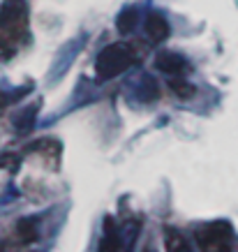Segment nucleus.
<instances>
[{
  "label": "nucleus",
  "instance_id": "1",
  "mask_svg": "<svg viewBox=\"0 0 238 252\" xmlns=\"http://www.w3.org/2000/svg\"><path fill=\"white\" fill-rule=\"evenodd\" d=\"M137 61L139 56L132 44H109L97 54L95 69H97L100 79H114L118 74H123L125 69L134 65Z\"/></svg>",
  "mask_w": 238,
  "mask_h": 252
},
{
  "label": "nucleus",
  "instance_id": "2",
  "mask_svg": "<svg viewBox=\"0 0 238 252\" xmlns=\"http://www.w3.org/2000/svg\"><path fill=\"white\" fill-rule=\"evenodd\" d=\"M194 238L204 252H229L231 227L227 222H210V224L197 227Z\"/></svg>",
  "mask_w": 238,
  "mask_h": 252
},
{
  "label": "nucleus",
  "instance_id": "3",
  "mask_svg": "<svg viewBox=\"0 0 238 252\" xmlns=\"http://www.w3.org/2000/svg\"><path fill=\"white\" fill-rule=\"evenodd\" d=\"M26 23H28V16H26V2L23 0H7L2 5V12H0V26L7 37H21L23 31H26Z\"/></svg>",
  "mask_w": 238,
  "mask_h": 252
},
{
  "label": "nucleus",
  "instance_id": "4",
  "mask_svg": "<svg viewBox=\"0 0 238 252\" xmlns=\"http://www.w3.org/2000/svg\"><path fill=\"white\" fill-rule=\"evenodd\" d=\"M146 35L153 44H160V42L169 37V23L160 12H150L146 16Z\"/></svg>",
  "mask_w": 238,
  "mask_h": 252
},
{
  "label": "nucleus",
  "instance_id": "5",
  "mask_svg": "<svg viewBox=\"0 0 238 252\" xmlns=\"http://www.w3.org/2000/svg\"><path fill=\"white\" fill-rule=\"evenodd\" d=\"M155 65L157 69H162L164 74H169V77H178V74H183L185 69H187V61H185L183 56L178 54H171V51H164L155 58Z\"/></svg>",
  "mask_w": 238,
  "mask_h": 252
},
{
  "label": "nucleus",
  "instance_id": "6",
  "mask_svg": "<svg viewBox=\"0 0 238 252\" xmlns=\"http://www.w3.org/2000/svg\"><path fill=\"white\" fill-rule=\"evenodd\" d=\"M164 243H167V252H192L190 245L185 241V236L174 227L164 229Z\"/></svg>",
  "mask_w": 238,
  "mask_h": 252
},
{
  "label": "nucleus",
  "instance_id": "7",
  "mask_svg": "<svg viewBox=\"0 0 238 252\" xmlns=\"http://www.w3.org/2000/svg\"><path fill=\"white\" fill-rule=\"evenodd\" d=\"M137 23H139V12L134 7H127L118 14V19H116V28L123 32V35H130V32L137 28Z\"/></svg>",
  "mask_w": 238,
  "mask_h": 252
},
{
  "label": "nucleus",
  "instance_id": "8",
  "mask_svg": "<svg viewBox=\"0 0 238 252\" xmlns=\"http://www.w3.org/2000/svg\"><path fill=\"white\" fill-rule=\"evenodd\" d=\"M100 252H127V248L123 245L120 238L116 236V231H111V234H107V236L102 238Z\"/></svg>",
  "mask_w": 238,
  "mask_h": 252
},
{
  "label": "nucleus",
  "instance_id": "9",
  "mask_svg": "<svg viewBox=\"0 0 238 252\" xmlns=\"http://www.w3.org/2000/svg\"><path fill=\"white\" fill-rule=\"evenodd\" d=\"M19 236H21L23 243L37 241V224H35V220H21L19 222Z\"/></svg>",
  "mask_w": 238,
  "mask_h": 252
},
{
  "label": "nucleus",
  "instance_id": "10",
  "mask_svg": "<svg viewBox=\"0 0 238 252\" xmlns=\"http://www.w3.org/2000/svg\"><path fill=\"white\" fill-rule=\"evenodd\" d=\"M169 88L176 93L178 97H190V95H194V86H190L187 81H185V79L171 77L169 79Z\"/></svg>",
  "mask_w": 238,
  "mask_h": 252
},
{
  "label": "nucleus",
  "instance_id": "11",
  "mask_svg": "<svg viewBox=\"0 0 238 252\" xmlns=\"http://www.w3.org/2000/svg\"><path fill=\"white\" fill-rule=\"evenodd\" d=\"M35 114H37V104L35 107H30L26 114H21V116H16V130L19 132H28L32 127V118H35Z\"/></svg>",
  "mask_w": 238,
  "mask_h": 252
},
{
  "label": "nucleus",
  "instance_id": "12",
  "mask_svg": "<svg viewBox=\"0 0 238 252\" xmlns=\"http://www.w3.org/2000/svg\"><path fill=\"white\" fill-rule=\"evenodd\" d=\"M144 252H153V250H144Z\"/></svg>",
  "mask_w": 238,
  "mask_h": 252
},
{
  "label": "nucleus",
  "instance_id": "13",
  "mask_svg": "<svg viewBox=\"0 0 238 252\" xmlns=\"http://www.w3.org/2000/svg\"><path fill=\"white\" fill-rule=\"evenodd\" d=\"M0 252H5V250H2V248H0Z\"/></svg>",
  "mask_w": 238,
  "mask_h": 252
}]
</instances>
